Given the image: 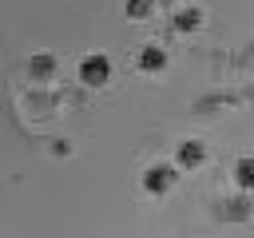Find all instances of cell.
I'll use <instances>...</instances> for the list:
<instances>
[{
	"label": "cell",
	"mask_w": 254,
	"mask_h": 238,
	"mask_svg": "<svg viewBox=\"0 0 254 238\" xmlns=\"http://www.w3.org/2000/svg\"><path fill=\"white\" fill-rule=\"evenodd\" d=\"M107 75H111V63H107V56H87V60L79 63V79H83L87 87H99V83H107Z\"/></svg>",
	"instance_id": "1"
},
{
	"label": "cell",
	"mask_w": 254,
	"mask_h": 238,
	"mask_svg": "<svg viewBox=\"0 0 254 238\" xmlns=\"http://www.w3.org/2000/svg\"><path fill=\"white\" fill-rule=\"evenodd\" d=\"M143 186H147L151 194H155V190H167V186H171V167H155V171H147V182H143Z\"/></svg>",
	"instance_id": "2"
},
{
	"label": "cell",
	"mask_w": 254,
	"mask_h": 238,
	"mask_svg": "<svg viewBox=\"0 0 254 238\" xmlns=\"http://www.w3.org/2000/svg\"><path fill=\"white\" fill-rule=\"evenodd\" d=\"M163 63H167V56H163L159 48H143V56H139V67H143V71H159Z\"/></svg>",
	"instance_id": "3"
},
{
	"label": "cell",
	"mask_w": 254,
	"mask_h": 238,
	"mask_svg": "<svg viewBox=\"0 0 254 238\" xmlns=\"http://www.w3.org/2000/svg\"><path fill=\"white\" fill-rule=\"evenodd\" d=\"M198 163H202V143H183L179 167H198Z\"/></svg>",
	"instance_id": "4"
},
{
	"label": "cell",
	"mask_w": 254,
	"mask_h": 238,
	"mask_svg": "<svg viewBox=\"0 0 254 238\" xmlns=\"http://www.w3.org/2000/svg\"><path fill=\"white\" fill-rule=\"evenodd\" d=\"M234 178H238V186H254V159H242L234 167Z\"/></svg>",
	"instance_id": "5"
},
{
	"label": "cell",
	"mask_w": 254,
	"mask_h": 238,
	"mask_svg": "<svg viewBox=\"0 0 254 238\" xmlns=\"http://www.w3.org/2000/svg\"><path fill=\"white\" fill-rule=\"evenodd\" d=\"M175 28H179V32H187V28H198V12H194V8L179 12V16H175Z\"/></svg>",
	"instance_id": "6"
},
{
	"label": "cell",
	"mask_w": 254,
	"mask_h": 238,
	"mask_svg": "<svg viewBox=\"0 0 254 238\" xmlns=\"http://www.w3.org/2000/svg\"><path fill=\"white\" fill-rule=\"evenodd\" d=\"M48 71H52V60H44V56L32 60V75H48Z\"/></svg>",
	"instance_id": "7"
},
{
	"label": "cell",
	"mask_w": 254,
	"mask_h": 238,
	"mask_svg": "<svg viewBox=\"0 0 254 238\" xmlns=\"http://www.w3.org/2000/svg\"><path fill=\"white\" fill-rule=\"evenodd\" d=\"M151 4H155V0H131V4H127V12H131V16H143Z\"/></svg>",
	"instance_id": "8"
},
{
	"label": "cell",
	"mask_w": 254,
	"mask_h": 238,
	"mask_svg": "<svg viewBox=\"0 0 254 238\" xmlns=\"http://www.w3.org/2000/svg\"><path fill=\"white\" fill-rule=\"evenodd\" d=\"M155 4H167V0H155Z\"/></svg>",
	"instance_id": "9"
}]
</instances>
